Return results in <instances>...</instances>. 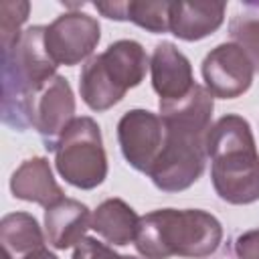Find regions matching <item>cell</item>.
I'll list each match as a JSON object with an SVG mask.
<instances>
[{"label":"cell","mask_w":259,"mask_h":259,"mask_svg":"<svg viewBox=\"0 0 259 259\" xmlns=\"http://www.w3.org/2000/svg\"><path fill=\"white\" fill-rule=\"evenodd\" d=\"M212 95L194 85L178 101H160L164 123V146L148 170L152 182L164 192H180L194 184L204 170V138L210 130Z\"/></svg>","instance_id":"6da1fadb"},{"label":"cell","mask_w":259,"mask_h":259,"mask_svg":"<svg viewBox=\"0 0 259 259\" xmlns=\"http://www.w3.org/2000/svg\"><path fill=\"white\" fill-rule=\"evenodd\" d=\"M204 148L212 162V186L223 200L231 204L259 200V154L247 119L235 113L223 115L206 132Z\"/></svg>","instance_id":"7a4b0ae2"},{"label":"cell","mask_w":259,"mask_h":259,"mask_svg":"<svg viewBox=\"0 0 259 259\" xmlns=\"http://www.w3.org/2000/svg\"><path fill=\"white\" fill-rule=\"evenodd\" d=\"M221 239L223 229L212 214L198 208H160L140 217L134 245L146 259H202L217 251Z\"/></svg>","instance_id":"3957f363"},{"label":"cell","mask_w":259,"mask_h":259,"mask_svg":"<svg viewBox=\"0 0 259 259\" xmlns=\"http://www.w3.org/2000/svg\"><path fill=\"white\" fill-rule=\"evenodd\" d=\"M45 28L47 26L26 28L12 51L2 55V117L4 123L16 130L26 127V99L57 75V65L45 49Z\"/></svg>","instance_id":"277c9868"},{"label":"cell","mask_w":259,"mask_h":259,"mask_svg":"<svg viewBox=\"0 0 259 259\" xmlns=\"http://www.w3.org/2000/svg\"><path fill=\"white\" fill-rule=\"evenodd\" d=\"M148 57L140 42L123 38L87 61L81 71L79 91L93 111H105L123 99L127 89L142 83Z\"/></svg>","instance_id":"5b68a950"},{"label":"cell","mask_w":259,"mask_h":259,"mask_svg":"<svg viewBox=\"0 0 259 259\" xmlns=\"http://www.w3.org/2000/svg\"><path fill=\"white\" fill-rule=\"evenodd\" d=\"M57 172L73 186L89 190L107 176V158L95 119L75 117L55 144Z\"/></svg>","instance_id":"8992f818"},{"label":"cell","mask_w":259,"mask_h":259,"mask_svg":"<svg viewBox=\"0 0 259 259\" xmlns=\"http://www.w3.org/2000/svg\"><path fill=\"white\" fill-rule=\"evenodd\" d=\"M99 22L85 12H65L45 28V49L53 63L77 65L99 42Z\"/></svg>","instance_id":"52a82bcc"},{"label":"cell","mask_w":259,"mask_h":259,"mask_svg":"<svg viewBox=\"0 0 259 259\" xmlns=\"http://www.w3.org/2000/svg\"><path fill=\"white\" fill-rule=\"evenodd\" d=\"M75 97L65 77L53 75L45 81L24 105L26 125H32L40 136L55 138L75 119Z\"/></svg>","instance_id":"ba28073f"},{"label":"cell","mask_w":259,"mask_h":259,"mask_svg":"<svg viewBox=\"0 0 259 259\" xmlns=\"http://www.w3.org/2000/svg\"><path fill=\"white\" fill-rule=\"evenodd\" d=\"M117 142L127 164L148 174L164 146L162 117L146 109L123 113L117 123Z\"/></svg>","instance_id":"9c48e42d"},{"label":"cell","mask_w":259,"mask_h":259,"mask_svg":"<svg viewBox=\"0 0 259 259\" xmlns=\"http://www.w3.org/2000/svg\"><path fill=\"white\" fill-rule=\"evenodd\" d=\"M253 63L235 42L214 47L202 61V77L212 97L235 99L243 95L253 81Z\"/></svg>","instance_id":"30bf717a"},{"label":"cell","mask_w":259,"mask_h":259,"mask_svg":"<svg viewBox=\"0 0 259 259\" xmlns=\"http://www.w3.org/2000/svg\"><path fill=\"white\" fill-rule=\"evenodd\" d=\"M150 71L152 85L160 95V101H178L186 97L196 85L192 81L190 61L172 42L156 45L150 59Z\"/></svg>","instance_id":"8fae6325"},{"label":"cell","mask_w":259,"mask_h":259,"mask_svg":"<svg viewBox=\"0 0 259 259\" xmlns=\"http://www.w3.org/2000/svg\"><path fill=\"white\" fill-rule=\"evenodd\" d=\"M89 208L75 198H61L45 210L47 241L55 249H69L79 245L85 237V231L91 229Z\"/></svg>","instance_id":"7c38bea8"},{"label":"cell","mask_w":259,"mask_h":259,"mask_svg":"<svg viewBox=\"0 0 259 259\" xmlns=\"http://www.w3.org/2000/svg\"><path fill=\"white\" fill-rule=\"evenodd\" d=\"M225 2H170V32L182 40H200L225 20Z\"/></svg>","instance_id":"4fadbf2b"},{"label":"cell","mask_w":259,"mask_h":259,"mask_svg":"<svg viewBox=\"0 0 259 259\" xmlns=\"http://www.w3.org/2000/svg\"><path fill=\"white\" fill-rule=\"evenodd\" d=\"M10 190L16 198L40 204L45 208L63 198V190L55 182L49 162L38 156L24 160L16 168L10 178Z\"/></svg>","instance_id":"5bb4252c"},{"label":"cell","mask_w":259,"mask_h":259,"mask_svg":"<svg viewBox=\"0 0 259 259\" xmlns=\"http://www.w3.org/2000/svg\"><path fill=\"white\" fill-rule=\"evenodd\" d=\"M140 217L121 198H109L91 217V229L111 245H127L136 239Z\"/></svg>","instance_id":"9a60e30c"},{"label":"cell","mask_w":259,"mask_h":259,"mask_svg":"<svg viewBox=\"0 0 259 259\" xmlns=\"http://www.w3.org/2000/svg\"><path fill=\"white\" fill-rule=\"evenodd\" d=\"M93 6L107 18L132 20L150 32L170 30V2L132 0V2H95Z\"/></svg>","instance_id":"2e32d148"},{"label":"cell","mask_w":259,"mask_h":259,"mask_svg":"<svg viewBox=\"0 0 259 259\" xmlns=\"http://www.w3.org/2000/svg\"><path fill=\"white\" fill-rule=\"evenodd\" d=\"M0 243L2 253H6L10 259H22L32 251L42 249L45 237L32 214L10 212L0 223Z\"/></svg>","instance_id":"e0dca14e"},{"label":"cell","mask_w":259,"mask_h":259,"mask_svg":"<svg viewBox=\"0 0 259 259\" xmlns=\"http://www.w3.org/2000/svg\"><path fill=\"white\" fill-rule=\"evenodd\" d=\"M28 2H10L4 0L0 4V38H2V55L12 51V47L20 40V26L28 16Z\"/></svg>","instance_id":"ac0fdd59"},{"label":"cell","mask_w":259,"mask_h":259,"mask_svg":"<svg viewBox=\"0 0 259 259\" xmlns=\"http://www.w3.org/2000/svg\"><path fill=\"white\" fill-rule=\"evenodd\" d=\"M229 30H231L233 42L245 51V55L253 63V69L259 71V18L235 16L231 20Z\"/></svg>","instance_id":"d6986e66"},{"label":"cell","mask_w":259,"mask_h":259,"mask_svg":"<svg viewBox=\"0 0 259 259\" xmlns=\"http://www.w3.org/2000/svg\"><path fill=\"white\" fill-rule=\"evenodd\" d=\"M73 259H138L134 255H119L113 249H109L107 245L99 243L97 239L85 237L73 253Z\"/></svg>","instance_id":"ffe728a7"},{"label":"cell","mask_w":259,"mask_h":259,"mask_svg":"<svg viewBox=\"0 0 259 259\" xmlns=\"http://www.w3.org/2000/svg\"><path fill=\"white\" fill-rule=\"evenodd\" d=\"M235 251L239 259H259V229L243 233L235 243Z\"/></svg>","instance_id":"44dd1931"},{"label":"cell","mask_w":259,"mask_h":259,"mask_svg":"<svg viewBox=\"0 0 259 259\" xmlns=\"http://www.w3.org/2000/svg\"><path fill=\"white\" fill-rule=\"evenodd\" d=\"M2 259H10L6 253H2ZM22 259H57V255H53L51 251H47L45 247L42 249H38V251H32L30 255H26V257H22Z\"/></svg>","instance_id":"7402d4cb"}]
</instances>
